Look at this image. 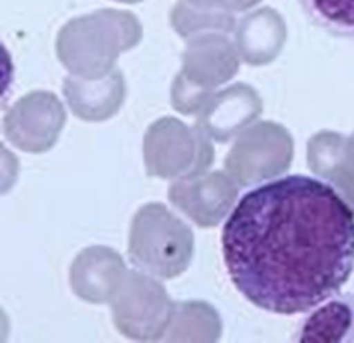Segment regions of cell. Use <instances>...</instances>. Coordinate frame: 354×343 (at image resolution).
Returning <instances> with one entry per match:
<instances>
[{
	"instance_id": "7a4b0ae2",
	"label": "cell",
	"mask_w": 354,
	"mask_h": 343,
	"mask_svg": "<svg viewBox=\"0 0 354 343\" xmlns=\"http://www.w3.org/2000/svg\"><path fill=\"white\" fill-rule=\"evenodd\" d=\"M296 342H354V293L335 294L318 305L301 324Z\"/></svg>"
},
{
	"instance_id": "3957f363",
	"label": "cell",
	"mask_w": 354,
	"mask_h": 343,
	"mask_svg": "<svg viewBox=\"0 0 354 343\" xmlns=\"http://www.w3.org/2000/svg\"><path fill=\"white\" fill-rule=\"evenodd\" d=\"M301 6L328 33L354 38V0H301Z\"/></svg>"
},
{
	"instance_id": "6da1fadb",
	"label": "cell",
	"mask_w": 354,
	"mask_h": 343,
	"mask_svg": "<svg viewBox=\"0 0 354 343\" xmlns=\"http://www.w3.org/2000/svg\"><path fill=\"white\" fill-rule=\"evenodd\" d=\"M221 249L232 283L252 305L304 314L351 277L354 211L315 177H280L241 197L223 225Z\"/></svg>"
},
{
	"instance_id": "5b68a950",
	"label": "cell",
	"mask_w": 354,
	"mask_h": 343,
	"mask_svg": "<svg viewBox=\"0 0 354 343\" xmlns=\"http://www.w3.org/2000/svg\"><path fill=\"white\" fill-rule=\"evenodd\" d=\"M118 2H138V0H118Z\"/></svg>"
},
{
	"instance_id": "277c9868",
	"label": "cell",
	"mask_w": 354,
	"mask_h": 343,
	"mask_svg": "<svg viewBox=\"0 0 354 343\" xmlns=\"http://www.w3.org/2000/svg\"><path fill=\"white\" fill-rule=\"evenodd\" d=\"M194 2L218 3V6H221V7H227V9L242 10V9H245V7L254 6V3L259 2V0H194Z\"/></svg>"
}]
</instances>
